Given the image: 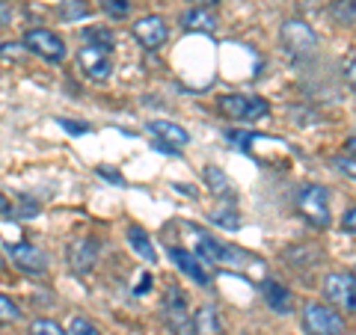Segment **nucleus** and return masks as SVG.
I'll use <instances>...</instances> for the list:
<instances>
[{"mask_svg":"<svg viewBox=\"0 0 356 335\" xmlns=\"http://www.w3.org/2000/svg\"><path fill=\"white\" fill-rule=\"evenodd\" d=\"M15 320H21V309L6 294H0V323H15Z\"/></svg>","mask_w":356,"mask_h":335,"instance_id":"24","label":"nucleus"},{"mask_svg":"<svg viewBox=\"0 0 356 335\" xmlns=\"http://www.w3.org/2000/svg\"><path fill=\"white\" fill-rule=\"evenodd\" d=\"M102 6H104V13L110 18H125V15H131V0H102Z\"/></svg>","mask_w":356,"mask_h":335,"instance_id":"25","label":"nucleus"},{"mask_svg":"<svg viewBox=\"0 0 356 335\" xmlns=\"http://www.w3.org/2000/svg\"><path fill=\"white\" fill-rule=\"evenodd\" d=\"M30 335H69V329H63L60 323L51 318H39L30 323Z\"/></svg>","mask_w":356,"mask_h":335,"instance_id":"22","label":"nucleus"},{"mask_svg":"<svg viewBox=\"0 0 356 335\" xmlns=\"http://www.w3.org/2000/svg\"><path fill=\"white\" fill-rule=\"evenodd\" d=\"M9 261L24 273H44V267H48L44 252L39 247H33V243H15V247H9Z\"/></svg>","mask_w":356,"mask_h":335,"instance_id":"12","label":"nucleus"},{"mask_svg":"<svg viewBox=\"0 0 356 335\" xmlns=\"http://www.w3.org/2000/svg\"><path fill=\"white\" fill-rule=\"evenodd\" d=\"M348 83H350V89L356 92V57L348 63Z\"/></svg>","mask_w":356,"mask_h":335,"instance_id":"33","label":"nucleus"},{"mask_svg":"<svg viewBox=\"0 0 356 335\" xmlns=\"http://www.w3.org/2000/svg\"><path fill=\"white\" fill-rule=\"evenodd\" d=\"M146 131L152 137H158L163 142H172V146H187L191 142V133H187L181 125H175V122H166V119H154V122H146Z\"/></svg>","mask_w":356,"mask_h":335,"instance_id":"14","label":"nucleus"},{"mask_svg":"<svg viewBox=\"0 0 356 335\" xmlns=\"http://www.w3.org/2000/svg\"><path fill=\"white\" fill-rule=\"evenodd\" d=\"M98 175L107 178V181H113V184H122V175H119V172H113V170H98Z\"/></svg>","mask_w":356,"mask_h":335,"instance_id":"34","label":"nucleus"},{"mask_svg":"<svg viewBox=\"0 0 356 335\" xmlns=\"http://www.w3.org/2000/svg\"><path fill=\"white\" fill-rule=\"evenodd\" d=\"M324 294L336 309L356 311V276L353 273H330L324 279Z\"/></svg>","mask_w":356,"mask_h":335,"instance_id":"7","label":"nucleus"},{"mask_svg":"<svg viewBox=\"0 0 356 335\" xmlns=\"http://www.w3.org/2000/svg\"><path fill=\"white\" fill-rule=\"evenodd\" d=\"M208 220L211 222H214V226H222V229H232V231H235V229H241V217H238V211H211V214H208Z\"/></svg>","mask_w":356,"mask_h":335,"instance_id":"23","label":"nucleus"},{"mask_svg":"<svg viewBox=\"0 0 356 335\" xmlns=\"http://www.w3.org/2000/svg\"><path fill=\"white\" fill-rule=\"evenodd\" d=\"M134 39H137L143 48H161L170 39V27H166V21L161 15H143L137 24H134Z\"/></svg>","mask_w":356,"mask_h":335,"instance_id":"10","label":"nucleus"},{"mask_svg":"<svg viewBox=\"0 0 356 335\" xmlns=\"http://www.w3.org/2000/svg\"><path fill=\"white\" fill-rule=\"evenodd\" d=\"M65 259H69V267H72L77 276H83V273L92 270L95 261H98V243L92 238H74L69 243V252H65Z\"/></svg>","mask_w":356,"mask_h":335,"instance_id":"11","label":"nucleus"},{"mask_svg":"<svg viewBox=\"0 0 356 335\" xmlns=\"http://www.w3.org/2000/svg\"><path fill=\"white\" fill-rule=\"evenodd\" d=\"M83 39H86V44H95V48H104V51H110L116 44L113 30H107V27H86Z\"/></svg>","mask_w":356,"mask_h":335,"instance_id":"21","label":"nucleus"},{"mask_svg":"<svg viewBox=\"0 0 356 335\" xmlns=\"http://www.w3.org/2000/svg\"><path fill=\"white\" fill-rule=\"evenodd\" d=\"M24 48L36 57L48 60V63H63L65 60V42L57 36V33L36 27V30H27L24 33Z\"/></svg>","mask_w":356,"mask_h":335,"instance_id":"5","label":"nucleus"},{"mask_svg":"<svg viewBox=\"0 0 356 335\" xmlns=\"http://www.w3.org/2000/svg\"><path fill=\"white\" fill-rule=\"evenodd\" d=\"M24 51H21V44L6 42V44H0V60H21V54H24Z\"/></svg>","mask_w":356,"mask_h":335,"instance_id":"29","label":"nucleus"},{"mask_svg":"<svg viewBox=\"0 0 356 335\" xmlns=\"http://www.w3.org/2000/svg\"><path fill=\"white\" fill-rule=\"evenodd\" d=\"M353 276H356V267H353Z\"/></svg>","mask_w":356,"mask_h":335,"instance_id":"39","label":"nucleus"},{"mask_svg":"<svg viewBox=\"0 0 356 335\" xmlns=\"http://www.w3.org/2000/svg\"><path fill=\"white\" fill-rule=\"evenodd\" d=\"M86 13H89V6L81 3V0H69V3L60 9V15H63V18H81V15H86Z\"/></svg>","mask_w":356,"mask_h":335,"instance_id":"28","label":"nucleus"},{"mask_svg":"<svg viewBox=\"0 0 356 335\" xmlns=\"http://www.w3.org/2000/svg\"><path fill=\"white\" fill-rule=\"evenodd\" d=\"M196 255L205 264H241V261H252L243 252L226 247V243H220L217 238H211V234H196Z\"/></svg>","mask_w":356,"mask_h":335,"instance_id":"8","label":"nucleus"},{"mask_svg":"<svg viewBox=\"0 0 356 335\" xmlns=\"http://www.w3.org/2000/svg\"><path fill=\"white\" fill-rule=\"evenodd\" d=\"M261 291H264L267 306H270L273 311H280V315H288V311H291V291H288L285 285H280V282H264Z\"/></svg>","mask_w":356,"mask_h":335,"instance_id":"19","label":"nucleus"},{"mask_svg":"<svg viewBox=\"0 0 356 335\" xmlns=\"http://www.w3.org/2000/svg\"><path fill=\"white\" fill-rule=\"evenodd\" d=\"M184 27L193 33H214L217 30V15L208 6H193L184 13Z\"/></svg>","mask_w":356,"mask_h":335,"instance_id":"17","label":"nucleus"},{"mask_svg":"<svg viewBox=\"0 0 356 335\" xmlns=\"http://www.w3.org/2000/svg\"><path fill=\"white\" fill-rule=\"evenodd\" d=\"M344 152L350 154V158H356V133H350L348 142H344Z\"/></svg>","mask_w":356,"mask_h":335,"instance_id":"35","label":"nucleus"},{"mask_svg":"<svg viewBox=\"0 0 356 335\" xmlns=\"http://www.w3.org/2000/svg\"><path fill=\"white\" fill-rule=\"evenodd\" d=\"M193 335H222L220 311L214 306H202L193 315Z\"/></svg>","mask_w":356,"mask_h":335,"instance_id":"15","label":"nucleus"},{"mask_svg":"<svg viewBox=\"0 0 356 335\" xmlns=\"http://www.w3.org/2000/svg\"><path fill=\"white\" fill-rule=\"evenodd\" d=\"M175 190H181V193H184V196H191V199L196 196V190H193L191 184H175Z\"/></svg>","mask_w":356,"mask_h":335,"instance_id":"37","label":"nucleus"},{"mask_svg":"<svg viewBox=\"0 0 356 335\" xmlns=\"http://www.w3.org/2000/svg\"><path fill=\"white\" fill-rule=\"evenodd\" d=\"M13 15H15V6L9 0H0V30L13 24Z\"/></svg>","mask_w":356,"mask_h":335,"instance_id":"30","label":"nucleus"},{"mask_svg":"<svg viewBox=\"0 0 356 335\" xmlns=\"http://www.w3.org/2000/svg\"><path fill=\"white\" fill-rule=\"evenodd\" d=\"M341 229H344V231H350V234H356V208H350L348 214L341 217Z\"/></svg>","mask_w":356,"mask_h":335,"instance_id":"31","label":"nucleus"},{"mask_svg":"<svg viewBox=\"0 0 356 335\" xmlns=\"http://www.w3.org/2000/svg\"><path fill=\"white\" fill-rule=\"evenodd\" d=\"M220 110L226 113L229 119L235 122H259L270 113V104L259 95H241V92H232V95H222L220 98Z\"/></svg>","mask_w":356,"mask_h":335,"instance_id":"2","label":"nucleus"},{"mask_svg":"<svg viewBox=\"0 0 356 335\" xmlns=\"http://www.w3.org/2000/svg\"><path fill=\"white\" fill-rule=\"evenodd\" d=\"M170 259L175 261V267L181 273H187L193 279L196 285H211V276H208V270H205V261L199 259L196 252H187V250H170Z\"/></svg>","mask_w":356,"mask_h":335,"instance_id":"13","label":"nucleus"},{"mask_svg":"<svg viewBox=\"0 0 356 335\" xmlns=\"http://www.w3.org/2000/svg\"><path fill=\"white\" fill-rule=\"evenodd\" d=\"M330 15L344 27H356V0H332Z\"/></svg>","mask_w":356,"mask_h":335,"instance_id":"20","label":"nucleus"},{"mask_svg":"<svg viewBox=\"0 0 356 335\" xmlns=\"http://www.w3.org/2000/svg\"><path fill=\"white\" fill-rule=\"evenodd\" d=\"M202 178H205V184H208V190L214 196H220V199H232V196H235V184H232V178L222 172L220 166H205Z\"/></svg>","mask_w":356,"mask_h":335,"instance_id":"16","label":"nucleus"},{"mask_svg":"<svg viewBox=\"0 0 356 335\" xmlns=\"http://www.w3.org/2000/svg\"><path fill=\"white\" fill-rule=\"evenodd\" d=\"M303 329L309 335H344V318L321 303H306L303 309Z\"/></svg>","mask_w":356,"mask_h":335,"instance_id":"3","label":"nucleus"},{"mask_svg":"<svg viewBox=\"0 0 356 335\" xmlns=\"http://www.w3.org/2000/svg\"><path fill=\"white\" fill-rule=\"evenodd\" d=\"M9 211H13V202H9V199H6L3 193H0V214H3V217H6V214H9Z\"/></svg>","mask_w":356,"mask_h":335,"instance_id":"36","label":"nucleus"},{"mask_svg":"<svg viewBox=\"0 0 356 335\" xmlns=\"http://www.w3.org/2000/svg\"><path fill=\"white\" fill-rule=\"evenodd\" d=\"M297 208L315 229H327L330 226V193L321 184H306L297 193Z\"/></svg>","mask_w":356,"mask_h":335,"instance_id":"1","label":"nucleus"},{"mask_svg":"<svg viewBox=\"0 0 356 335\" xmlns=\"http://www.w3.org/2000/svg\"><path fill=\"white\" fill-rule=\"evenodd\" d=\"M280 39L282 44L291 54H297V57H303V54H312L318 48V33L312 30L306 21H300V18H288L282 30H280Z\"/></svg>","mask_w":356,"mask_h":335,"instance_id":"6","label":"nucleus"},{"mask_svg":"<svg viewBox=\"0 0 356 335\" xmlns=\"http://www.w3.org/2000/svg\"><path fill=\"white\" fill-rule=\"evenodd\" d=\"M77 63H81V72L89 81H107L113 74V63H110V51L95 48V44H86V48L77 51Z\"/></svg>","mask_w":356,"mask_h":335,"instance_id":"9","label":"nucleus"},{"mask_svg":"<svg viewBox=\"0 0 356 335\" xmlns=\"http://www.w3.org/2000/svg\"><path fill=\"white\" fill-rule=\"evenodd\" d=\"M163 318L175 335H193V318L187 311V297L181 288L170 285L163 294Z\"/></svg>","mask_w":356,"mask_h":335,"instance_id":"4","label":"nucleus"},{"mask_svg":"<svg viewBox=\"0 0 356 335\" xmlns=\"http://www.w3.org/2000/svg\"><path fill=\"white\" fill-rule=\"evenodd\" d=\"M69 335H102V329H98L89 318H74L72 327H69Z\"/></svg>","mask_w":356,"mask_h":335,"instance_id":"26","label":"nucleus"},{"mask_svg":"<svg viewBox=\"0 0 356 335\" xmlns=\"http://www.w3.org/2000/svg\"><path fill=\"white\" fill-rule=\"evenodd\" d=\"M193 3H196V6H217L220 0H193Z\"/></svg>","mask_w":356,"mask_h":335,"instance_id":"38","label":"nucleus"},{"mask_svg":"<svg viewBox=\"0 0 356 335\" xmlns=\"http://www.w3.org/2000/svg\"><path fill=\"white\" fill-rule=\"evenodd\" d=\"M332 166L356 181V158H350V154H339V158H332Z\"/></svg>","mask_w":356,"mask_h":335,"instance_id":"27","label":"nucleus"},{"mask_svg":"<svg viewBox=\"0 0 356 335\" xmlns=\"http://www.w3.org/2000/svg\"><path fill=\"white\" fill-rule=\"evenodd\" d=\"M128 247L140 255L143 261H158V252H154V243L146 234V229L140 226H128Z\"/></svg>","mask_w":356,"mask_h":335,"instance_id":"18","label":"nucleus"},{"mask_svg":"<svg viewBox=\"0 0 356 335\" xmlns=\"http://www.w3.org/2000/svg\"><path fill=\"white\" fill-rule=\"evenodd\" d=\"M60 125H63L65 131H72V133H86V131H89L86 125H74V122H69V119H60Z\"/></svg>","mask_w":356,"mask_h":335,"instance_id":"32","label":"nucleus"}]
</instances>
